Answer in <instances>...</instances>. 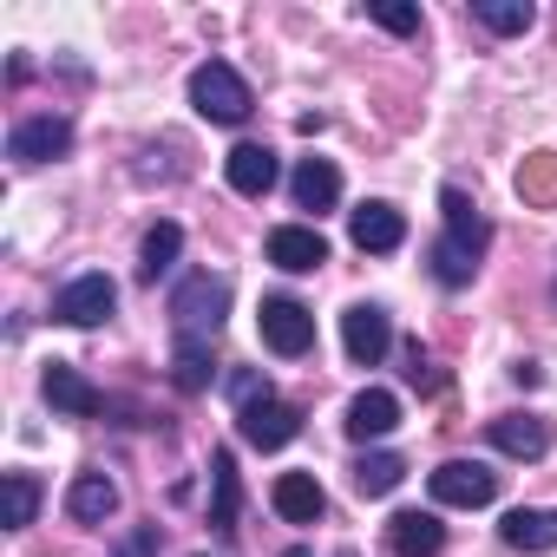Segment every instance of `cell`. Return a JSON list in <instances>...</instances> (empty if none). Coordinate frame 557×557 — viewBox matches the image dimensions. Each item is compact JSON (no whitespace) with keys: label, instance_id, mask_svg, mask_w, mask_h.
<instances>
[{"label":"cell","instance_id":"4fadbf2b","mask_svg":"<svg viewBox=\"0 0 557 557\" xmlns=\"http://www.w3.org/2000/svg\"><path fill=\"white\" fill-rule=\"evenodd\" d=\"M223 177H230V190H236V197H269V190H275V177H283V164H275V151H269V145L243 138V145L223 158Z\"/></svg>","mask_w":557,"mask_h":557},{"label":"cell","instance_id":"83f0119b","mask_svg":"<svg viewBox=\"0 0 557 557\" xmlns=\"http://www.w3.org/2000/svg\"><path fill=\"white\" fill-rule=\"evenodd\" d=\"M262 394H275L262 368H236V374H230V400H236V407H249V400H262Z\"/></svg>","mask_w":557,"mask_h":557},{"label":"cell","instance_id":"52a82bcc","mask_svg":"<svg viewBox=\"0 0 557 557\" xmlns=\"http://www.w3.org/2000/svg\"><path fill=\"white\" fill-rule=\"evenodd\" d=\"M236 433H243V446H256V453H275V446H289V440L302 433V413H296L289 400L262 394V400L236 407Z\"/></svg>","mask_w":557,"mask_h":557},{"label":"cell","instance_id":"30bf717a","mask_svg":"<svg viewBox=\"0 0 557 557\" xmlns=\"http://www.w3.org/2000/svg\"><path fill=\"white\" fill-rule=\"evenodd\" d=\"M40 394H47V407H53V413H66V420H92V413H106V394H99L73 361H47Z\"/></svg>","mask_w":557,"mask_h":557},{"label":"cell","instance_id":"6da1fadb","mask_svg":"<svg viewBox=\"0 0 557 557\" xmlns=\"http://www.w3.org/2000/svg\"><path fill=\"white\" fill-rule=\"evenodd\" d=\"M440 210H446V230L433 236L426 269H433L440 289H466L472 275H479V262H485V249H492V223L479 216V203H472L459 184L440 190Z\"/></svg>","mask_w":557,"mask_h":557},{"label":"cell","instance_id":"9a60e30c","mask_svg":"<svg viewBox=\"0 0 557 557\" xmlns=\"http://www.w3.org/2000/svg\"><path fill=\"white\" fill-rule=\"evenodd\" d=\"M394 426H400V394H387V387H361V394L348 400V440H355V446L387 440Z\"/></svg>","mask_w":557,"mask_h":557},{"label":"cell","instance_id":"cb8c5ba5","mask_svg":"<svg viewBox=\"0 0 557 557\" xmlns=\"http://www.w3.org/2000/svg\"><path fill=\"white\" fill-rule=\"evenodd\" d=\"M400 479H407V459L400 453H361L355 459V492L361 498H387Z\"/></svg>","mask_w":557,"mask_h":557},{"label":"cell","instance_id":"7a4b0ae2","mask_svg":"<svg viewBox=\"0 0 557 557\" xmlns=\"http://www.w3.org/2000/svg\"><path fill=\"white\" fill-rule=\"evenodd\" d=\"M223 315H230V275L190 269L184 283L171 289V335L177 342H216L223 335Z\"/></svg>","mask_w":557,"mask_h":557},{"label":"cell","instance_id":"7402d4cb","mask_svg":"<svg viewBox=\"0 0 557 557\" xmlns=\"http://www.w3.org/2000/svg\"><path fill=\"white\" fill-rule=\"evenodd\" d=\"M177 249H184V230H177L171 216H158V223L145 230V243H138V283L171 275V269H177Z\"/></svg>","mask_w":557,"mask_h":557},{"label":"cell","instance_id":"f1b7e54d","mask_svg":"<svg viewBox=\"0 0 557 557\" xmlns=\"http://www.w3.org/2000/svg\"><path fill=\"white\" fill-rule=\"evenodd\" d=\"M518 190H524V197L557 190V158H537V177H531V171H518Z\"/></svg>","mask_w":557,"mask_h":557},{"label":"cell","instance_id":"f546056e","mask_svg":"<svg viewBox=\"0 0 557 557\" xmlns=\"http://www.w3.org/2000/svg\"><path fill=\"white\" fill-rule=\"evenodd\" d=\"M283 557H315V550H302V544H296V550H283Z\"/></svg>","mask_w":557,"mask_h":557},{"label":"cell","instance_id":"7c38bea8","mask_svg":"<svg viewBox=\"0 0 557 557\" xmlns=\"http://www.w3.org/2000/svg\"><path fill=\"white\" fill-rule=\"evenodd\" d=\"M485 440H492L505 459H544V453L557 446V426L537 420V413H498V420L485 426Z\"/></svg>","mask_w":557,"mask_h":557},{"label":"cell","instance_id":"5bb4252c","mask_svg":"<svg viewBox=\"0 0 557 557\" xmlns=\"http://www.w3.org/2000/svg\"><path fill=\"white\" fill-rule=\"evenodd\" d=\"M348 236H355V249H368V256H394V249L407 243V216L374 197V203H361V210L348 216Z\"/></svg>","mask_w":557,"mask_h":557},{"label":"cell","instance_id":"d6986e66","mask_svg":"<svg viewBox=\"0 0 557 557\" xmlns=\"http://www.w3.org/2000/svg\"><path fill=\"white\" fill-rule=\"evenodd\" d=\"M289 190H296V210H335L342 203V171L329 164V158H302L296 164V177H289Z\"/></svg>","mask_w":557,"mask_h":557},{"label":"cell","instance_id":"ffe728a7","mask_svg":"<svg viewBox=\"0 0 557 557\" xmlns=\"http://www.w3.org/2000/svg\"><path fill=\"white\" fill-rule=\"evenodd\" d=\"M236 511H243V479H236L230 446H216L210 453V531H236Z\"/></svg>","mask_w":557,"mask_h":557},{"label":"cell","instance_id":"484cf974","mask_svg":"<svg viewBox=\"0 0 557 557\" xmlns=\"http://www.w3.org/2000/svg\"><path fill=\"white\" fill-rule=\"evenodd\" d=\"M40 518V479L34 472H8V531H27Z\"/></svg>","mask_w":557,"mask_h":557},{"label":"cell","instance_id":"44dd1931","mask_svg":"<svg viewBox=\"0 0 557 557\" xmlns=\"http://www.w3.org/2000/svg\"><path fill=\"white\" fill-rule=\"evenodd\" d=\"M66 511H73L79 524H106V518L119 511V485H112L106 472H79V479L66 485Z\"/></svg>","mask_w":557,"mask_h":557},{"label":"cell","instance_id":"2e32d148","mask_svg":"<svg viewBox=\"0 0 557 557\" xmlns=\"http://www.w3.org/2000/svg\"><path fill=\"white\" fill-rule=\"evenodd\" d=\"M387 550H394V557H440V550H446L440 511H394V518H387Z\"/></svg>","mask_w":557,"mask_h":557},{"label":"cell","instance_id":"8fae6325","mask_svg":"<svg viewBox=\"0 0 557 557\" xmlns=\"http://www.w3.org/2000/svg\"><path fill=\"white\" fill-rule=\"evenodd\" d=\"M269 262L289 269V275H315L329 262V236L315 223H275L269 230Z\"/></svg>","mask_w":557,"mask_h":557},{"label":"cell","instance_id":"5b68a950","mask_svg":"<svg viewBox=\"0 0 557 557\" xmlns=\"http://www.w3.org/2000/svg\"><path fill=\"white\" fill-rule=\"evenodd\" d=\"M426 492H433V505L479 511V505H492V498H498V472H492V466H479V459H446V466H433V472H426Z\"/></svg>","mask_w":557,"mask_h":557},{"label":"cell","instance_id":"4316f807","mask_svg":"<svg viewBox=\"0 0 557 557\" xmlns=\"http://www.w3.org/2000/svg\"><path fill=\"white\" fill-rule=\"evenodd\" d=\"M368 21L387 27V34H400V40L420 34V8H413V0H368Z\"/></svg>","mask_w":557,"mask_h":557},{"label":"cell","instance_id":"603a6c76","mask_svg":"<svg viewBox=\"0 0 557 557\" xmlns=\"http://www.w3.org/2000/svg\"><path fill=\"white\" fill-rule=\"evenodd\" d=\"M171 381L177 394H203L216 381V342H171Z\"/></svg>","mask_w":557,"mask_h":557},{"label":"cell","instance_id":"ac0fdd59","mask_svg":"<svg viewBox=\"0 0 557 557\" xmlns=\"http://www.w3.org/2000/svg\"><path fill=\"white\" fill-rule=\"evenodd\" d=\"M269 505L283 511L289 524H315L329 511V492H322L315 472H283V479H275V492H269Z\"/></svg>","mask_w":557,"mask_h":557},{"label":"cell","instance_id":"8992f818","mask_svg":"<svg viewBox=\"0 0 557 557\" xmlns=\"http://www.w3.org/2000/svg\"><path fill=\"white\" fill-rule=\"evenodd\" d=\"M262 348L283 355V361L309 355V348H315V315H309L296 296H269V302H262Z\"/></svg>","mask_w":557,"mask_h":557},{"label":"cell","instance_id":"e0dca14e","mask_svg":"<svg viewBox=\"0 0 557 557\" xmlns=\"http://www.w3.org/2000/svg\"><path fill=\"white\" fill-rule=\"evenodd\" d=\"M498 544H505V550H524V557L557 550V511H537V505L505 511V518H498Z\"/></svg>","mask_w":557,"mask_h":557},{"label":"cell","instance_id":"277c9868","mask_svg":"<svg viewBox=\"0 0 557 557\" xmlns=\"http://www.w3.org/2000/svg\"><path fill=\"white\" fill-rule=\"evenodd\" d=\"M112 309H119V283L99 275V269L73 275V283L53 296V322H66V329H99V322H112Z\"/></svg>","mask_w":557,"mask_h":557},{"label":"cell","instance_id":"ba28073f","mask_svg":"<svg viewBox=\"0 0 557 557\" xmlns=\"http://www.w3.org/2000/svg\"><path fill=\"white\" fill-rule=\"evenodd\" d=\"M66 151H73V119H60V112L21 119V125L8 132V158H14V164H53V158H66Z\"/></svg>","mask_w":557,"mask_h":557},{"label":"cell","instance_id":"3957f363","mask_svg":"<svg viewBox=\"0 0 557 557\" xmlns=\"http://www.w3.org/2000/svg\"><path fill=\"white\" fill-rule=\"evenodd\" d=\"M190 106H197V119H210V125H243V119L256 112V92H249V79H243L230 60H203V66L190 73Z\"/></svg>","mask_w":557,"mask_h":557},{"label":"cell","instance_id":"9c48e42d","mask_svg":"<svg viewBox=\"0 0 557 557\" xmlns=\"http://www.w3.org/2000/svg\"><path fill=\"white\" fill-rule=\"evenodd\" d=\"M342 348H348L355 368H381L387 348H394V322H387V309H381V302H355V309L342 315Z\"/></svg>","mask_w":557,"mask_h":557},{"label":"cell","instance_id":"d4e9b609","mask_svg":"<svg viewBox=\"0 0 557 557\" xmlns=\"http://www.w3.org/2000/svg\"><path fill=\"white\" fill-rule=\"evenodd\" d=\"M472 21L511 40V34H531V21H537V8H531V0H472Z\"/></svg>","mask_w":557,"mask_h":557}]
</instances>
